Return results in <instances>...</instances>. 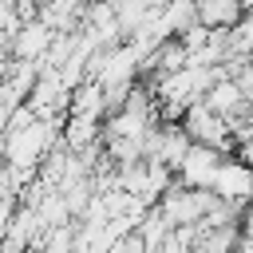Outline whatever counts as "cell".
I'll use <instances>...</instances> for the list:
<instances>
[{"label": "cell", "mask_w": 253, "mask_h": 253, "mask_svg": "<svg viewBox=\"0 0 253 253\" xmlns=\"http://www.w3.org/2000/svg\"><path fill=\"white\" fill-rule=\"evenodd\" d=\"M47 146H51V123L32 119V123H16V126L8 130L4 154H8V162H12L16 170H28V166H36V162L47 154Z\"/></svg>", "instance_id": "cell-1"}, {"label": "cell", "mask_w": 253, "mask_h": 253, "mask_svg": "<svg viewBox=\"0 0 253 253\" xmlns=\"http://www.w3.org/2000/svg\"><path fill=\"white\" fill-rule=\"evenodd\" d=\"M182 126L190 134V142H202V146H213L221 154H233V123L213 115L206 103H194L186 115H182Z\"/></svg>", "instance_id": "cell-2"}, {"label": "cell", "mask_w": 253, "mask_h": 253, "mask_svg": "<svg viewBox=\"0 0 253 253\" xmlns=\"http://www.w3.org/2000/svg\"><path fill=\"white\" fill-rule=\"evenodd\" d=\"M221 158H225L221 150L202 146V142H190L186 158H182V162H178V170H174V182H182V186H190V190H210V182H213V174H217V162H221Z\"/></svg>", "instance_id": "cell-3"}, {"label": "cell", "mask_w": 253, "mask_h": 253, "mask_svg": "<svg viewBox=\"0 0 253 253\" xmlns=\"http://www.w3.org/2000/svg\"><path fill=\"white\" fill-rule=\"evenodd\" d=\"M202 103L213 111V115H221V119H241L245 115V95H241V87L233 83V75H221L206 95H202Z\"/></svg>", "instance_id": "cell-4"}, {"label": "cell", "mask_w": 253, "mask_h": 253, "mask_svg": "<svg viewBox=\"0 0 253 253\" xmlns=\"http://www.w3.org/2000/svg\"><path fill=\"white\" fill-rule=\"evenodd\" d=\"M198 4V24L213 28V32H233L245 16L241 0H194Z\"/></svg>", "instance_id": "cell-5"}, {"label": "cell", "mask_w": 253, "mask_h": 253, "mask_svg": "<svg viewBox=\"0 0 253 253\" xmlns=\"http://www.w3.org/2000/svg\"><path fill=\"white\" fill-rule=\"evenodd\" d=\"M51 43V24H28L20 36H16V55L20 59H40L43 55V47Z\"/></svg>", "instance_id": "cell-6"}, {"label": "cell", "mask_w": 253, "mask_h": 253, "mask_svg": "<svg viewBox=\"0 0 253 253\" xmlns=\"http://www.w3.org/2000/svg\"><path fill=\"white\" fill-rule=\"evenodd\" d=\"M229 40H233V55L241 59V55H253V8L241 16V24L229 32Z\"/></svg>", "instance_id": "cell-7"}, {"label": "cell", "mask_w": 253, "mask_h": 253, "mask_svg": "<svg viewBox=\"0 0 253 253\" xmlns=\"http://www.w3.org/2000/svg\"><path fill=\"white\" fill-rule=\"evenodd\" d=\"M237 225H241V241H249V245H253V198L245 202V210H241V221H237Z\"/></svg>", "instance_id": "cell-8"}, {"label": "cell", "mask_w": 253, "mask_h": 253, "mask_svg": "<svg viewBox=\"0 0 253 253\" xmlns=\"http://www.w3.org/2000/svg\"><path fill=\"white\" fill-rule=\"evenodd\" d=\"M233 253H253V245H249V241H241V245H237Z\"/></svg>", "instance_id": "cell-9"}, {"label": "cell", "mask_w": 253, "mask_h": 253, "mask_svg": "<svg viewBox=\"0 0 253 253\" xmlns=\"http://www.w3.org/2000/svg\"><path fill=\"white\" fill-rule=\"evenodd\" d=\"M241 4H245V12H249V8H253V0H241Z\"/></svg>", "instance_id": "cell-10"}]
</instances>
